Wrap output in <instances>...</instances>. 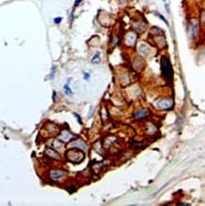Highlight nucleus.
I'll list each match as a JSON object with an SVG mask.
<instances>
[{
    "label": "nucleus",
    "instance_id": "1",
    "mask_svg": "<svg viewBox=\"0 0 205 206\" xmlns=\"http://www.w3.org/2000/svg\"><path fill=\"white\" fill-rule=\"evenodd\" d=\"M161 69L162 75L166 78L167 80H171L173 76V70H172V66L169 59L166 56H162L161 60Z\"/></svg>",
    "mask_w": 205,
    "mask_h": 206
},
{
    "label": "nucleus",
    "instance_id": "2",
    "mask_svg": "<svg viewBox=\"0 0 205 206\" xmlns=\"http://www.w3.org/2000/svg\"><path fill=\"white\" fill-rule=\"evenodd\" d=\"M68 159L70 160L72 162H80L81 160H83L84 159V154L82 152H80V151L78 150H69L68 152Z\"/></svg>",
    "mask_w": 205,
    "mask_h": 206
},
{
    "label": "nucleus",
    "instance_id": "3",
    "mask_svg": "<svg viewBox=\"0 0 205 206\" xmlns=\"http://www.w3.org/2000/svg\"><path fill=\"white\" fill-rule=\"evenodd\" d=\"M172 107H173V101L168 98H161L157 103V107L161 110L170 109Z\"/></svg>",
    "mask_w": 205,
    "mask_h": 206
},
{
    "label": "nucleus",
    "instance_id": "4",
    "mask_svg": "<svg viewBox=\"0 0 205 206\" xmlns=\"http://www.w3.org/2000/svg\"><path fill=\"white\" fill-rule=\"evenodd\" d=\"M190 31H191V36L192 39L196 38V36L198 33V21L197 19H192L190 22Z\"/></svg>",
    "mask_w": 205,
    "mask_h": 206
},
{
    "label": "nucleus",
    "instance_id": "5",
    "mask_svg": "<svg viewBox=\"0 0 205 206\" xmlns=\"http://www.w3.org/2000/svg\"><path fill=\"white\" fill-rule=\"evenodd\" d=\"M73 137L74 135L72 134V133L68 131V130H64V131H62L61 135L59 136V140L63 142V143H68V142L70 141Z\"/></svg>",
    "mask_w": 205,
    "mask_h": 206
},
{
    "label": "nucleus",
    "instance_id": "6",
    "mask_svg": "<svg viewBox=\"0 0 205 206\" xmlns=\"http://www.w3.org/2000/svg\"><path fill=\"white\" fill-rule=\"evenodd\" d=\"M137 40V35L134 32H129L125 39V43L129 47H133Z\"/></svg>",
    "mask_w": 205,
    "mask_h": 206
},
{
    "label": "nucleus",
    "instance_id": "7",
    "mask_svg": "<svg viewBox=\"0 0 205 206\" xmlns=\"http://www.w3.org/2000/svg\"><path fill=\"white\" fill-rule=\"evenodd\" d=\"M72 146L75 148H78V149H82V150H86V144H85V142L82 140H77L75 141L73 144H72Z\"/></svg>",
    "mask_w": 205,
    "mask_h": 206
},
{
    "label": "nucleus",
    "instance_id": "8",
    "mask_svg": "<svg viewBox=\"0 0 205 206\" xmlns=\"http://www.w3.org/2000/svg\"><path fill=\"white\" fill-rule=\"evenodd\" d=\"M63 177H64V172L61 170H55L51 173V178H52V180L54 181L59 180V178H61Z\"/></svg>",
    "mask_w": 205,
    "mask_h": 206
},
{
    "label": "nucleus",
    "instance_id": "9",
    "mask_svg": "<svg viewBox=\"0 0 205 206\" xmlns=\"http://www.w3.org/2000/svg\"><path fill=\"white\" fill-rule=\"evenodd\" d=\"M139 52H140L141 55L143 56H146L147 54L149 53V48L145 45H141L140 48H139Z\"/></svg>",
    "mask_w": 205,
    "mask_h": 206
},
{
    "label": "nucleus",
    "instance_id": "10",
    "mask_svg": "<svg viewBox=\"0 0 205 206\" xmlns=\"http://www.w3.org/2000/svg\"><path fill=\"white\" fill-rule=\"evenodd\" d=\"M146 116H147V112L145 110H139L136 113V115H135L137 120H143L145 119Z\"/></svg>",
    "mask_w": 205,
    "mask_h": 206
},
{
    "label": "nucleus",
    "instance_id": "11",
    "mask_svg": "<svg viewBox=\"0 0 205 206\" xmlns=\"http://www.w3.org/2000/svg\"><path fill=\"white\" fill-rule=\"evenodd\" d=\"M135 28H136V30L139 32H143L144 30H145V25H144L143 23H141V22H139V23H136L135 24Z\"/></svg>",
    "mask_w": 205,
    "mask_h": 206
},
{
    "label": "nucleus",
    "instance_id": "12",
    "mask_svg": "<svg viewBox=\"0 0 205 206\" xmlns=\"http://www.w3.org/2000/svg\"><path fill=\"white\" fill-rule=\"evenodd\" d=\"M70 80H71V79H68V84H66L65 86H64V91H65L66 94L68 95V96H71V95H72V90L70 89V87H69V86H68V84L70 83Z\"/></svg>",
    "mask_w": 205,
    "mask_h": 206
},
{
    "label": "nucleus",
    "instance_id": "13",
    "mask_svg": "<svg viewBox=\"0 0 205 206\" xmlns=\"http://www.w3.org/2000/svg\"><path fill=\"white\" fill-rule=\"evenodd\" d=\"M91 61L92 63H100L101 61V58H100V52H96L95 53V55L92 57V59H91Z\"/></svg>",
    "mask_w": 205,
    "mask_h": 206
},
{
    "label": "nucleus",
    "instance_id": "14",
    "mask_svg": "<svg viewBox=\"0 0 205 206\" xmlns=\"http://www.w3.org/2000/svg\"><path fill=\"white\" fill-rule=\"evenodd\" d=\"M47 155H49L50 157H52V158H54V159H58L59 158L58 154H57L56 152H54V151L51 150V149H49L47 151Z\"/></svg>",
    "mask_w": 205,
    "mask_h": 206
},
{
    "label": "nucleus",
    "instance_id": "15",
    "mask_svg": "<svg viewBox=\"0 0 205 206\" xmlns=\"http://www.w3.org/2000/svg\"><path fill=\"white\" fill-rule=\"evenodd\" d=\"M159 18H161V19L162 21H163V22H164L165 24H166V25H167V26H169V23H168V22H167V20H166V19H165V18L163 17V15H161V14H159Z\"/></svg>",
    "mask_w": 205,
    "mask_h": 206
},
{
    "label": "nucleus",
    "instance_id": "16",
    "mask_svg": "<svg viewBox=\"0 0 205 206\" xmlns=\"http://www.w3.org/2000/svg\"><path fill=\"white\" fill-rule=\"evenodd\" d=\"M61 21H62V18H61V17H57V18H55V19H54V23L59 24L60 22H61Z\"/></svg>",
    "mask_w": 205,
    "mask_h": 206
},
{
    "label": "nucleus",
    "instance_id": "17",
    "mask_svg": "<svg viewBox=\"0 0 205 206\" xmlns=\"http://www.w3.org/2000/svg\"><path fill=\"white\" fill-rule=\"evenodd\" d=\"M89 77H90V75H89V73H85V74H84V79H85V80H88L89 79Z\"/></svg>",
    "mask_w": 205,
    "mask_h": 206
},
{
    "label": "nucleus",
    "instance_id": "18",
    "mask_svg": "<svg viewBox=\"0 0 205 206\" xmlns=\"http://www.w3.org/2000/svg\"><path fill=\"white\" fill-rule=\"evenodd\" d=\"M165 10H166V13L168 14H170V8H169V6H168L167 4H165Z\"/></svg>",
    "mask_w": 205,
    "mask_h": 206
},
{
    "label": "nucleus",
    "instance_id": "19",
    "mask_svg": "<svg viewBox=\"0 0 205 206\" xmlns=\"http://www.w3.org/2000/svg\"><path fill=\"white\" fill-rule=\"evenodd\" d=\"M74 115H75V116L77 117V120H78V122H79V123H82V122H81V120H80V117H79V115H78V114H76V113H74Z\"/></svg>",
    "mask_w": 205,
    "mask_h": 206
},
{
    "label": "nucleus",
    "instance_id": "20",
    "mask_svg": "<svg viewBox=\"0 0 205 206\" xmlns=\"http://www.w3.org/2000/svg\"><path fill=\"white\" fill-rule=\"evenodd\" d=\"M82 1V0H76V1H75V3H74V6H77V5H79V3Z\"/></svg>",
    "mask_w": 205,
    "mask_h": 206
},
{
    "label": "nucleus",
    "instance_id": "21",
    "mask_svg": "<svg viewBox=\"0 0 205 206\" xmlns=\"http://www.w3.org/2000/svg\"><path fill=\"white\" fill-rule=\"evenodd\" d=\"M162 1H163V2H165V1H166V0H162Z\"/></svg>",
    "mask_w": 205,
    "mask_h": 206
}]
</instances>
